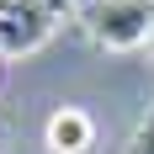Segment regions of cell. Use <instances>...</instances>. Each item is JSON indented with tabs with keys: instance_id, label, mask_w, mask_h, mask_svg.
<instances>
[{
	"instance_id": "obj_1",
	"label": "cell",
	"mask_w": 154,
	"mask_h": 154,
	"mask_svg": "<svg viewBox=\"0 0 154 154\" xmlns=\"http://www.w3.org/2000/svg\"><path fill=\"white\" fill-rule=\"evenodd\" d=\"M85 27L101 48L112 53H128V48L149 43V27H154V0H91L85 11Z\"/></svg>"
},
{
	"instance_id": "obj_2",
	"label": "cell",
	"mask_w": 154,
	"mask_h": 154,
	"mask_svg": "<svg viewBox=\"0 0 154 154\" xmlns=\"http://www.w3.org/2000/svg\"><path fill=\"white\" fill-rule=\"evenodd\" d=\"M59 0H0V48L5 53H37L53 37Z\"/></svg>"
},
{
	"instance_id": "obj_3",
	"label": "cell",
	"mask_w": 154,
	"mask_h": 154,
	"mask_svg": "<svg viewBox=\"0 0 154 154\" xmlns=\"http://www.w3.org/2000/svg\"><path fill=\"white\" fill-rule=\"evenodd\" d=\"M43 138H48L53 154H85L96 143V122H91V112H80V106H59L53 117H48Z\"/></svg>"
},
{
	"instance_id": "obj_4",
	"label": "cell",
	"mask_w": 154,
	"mask_h": 154,
	"mask_svg": "<svg viewBox=\"0 0 154 154\" xmlns=\"http://www.w3.org/2000/svg\"><path fill=\"white\" fill-rule=\"evenodd\" d=\"M133 154H154V106H149V117H143L138 138H133Z\"/></svg>"
},
{
	"instance_id": "obj_5",
	"label": "cell",
	"mask_w": 154,
	"mask_h": 154,
	"mask_svg": "<svg viewBox=\"0 0 154 154\" xmlns=\"http://www.w3.org/2000/svg\"><path fill=\"white\" fill-rule=\"evenodd\" d=\"M149 53H154V27H149Z\"/></svg>"
}]
</instances>
